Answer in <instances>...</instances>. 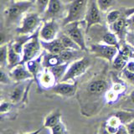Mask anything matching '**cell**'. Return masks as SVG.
<instances>
[{
  "label": "cell",
  "instance_id": "6da1fadb",
  "mask_svg": "<svg viewBox=\"0 0 134 134\" xmlns=\"http://www.w3.org/2000/svg\"><path fill=\"white\" fill-rule=\"evenodd\" d=\"M89 0H72L67 7V15L62 21V26L85 19Z\"/></svg>",
  "mask_w": 134,
  "mask_h": 134
},
{
  "label": "cell",
  "instance_id": "7a4b0ae2",
  "mask_svg": "<svg viewBox=\"0 0 134 134\" xmlns=\"http://www.w3.org/2000/svg\"><path fill=\"white\" fill-rule=\"evenodd\" d=\"M34 2L21 1L14 2L8 6L4 11L6 25H11L17 22H20L24 15L33 6Z\"/></svg>",
  "mask_w": 134,
  "mask_h": 134
},
{
  "label": "cell",
  "instance_id": "3957f363",
  "mask_svg": "<svg viewBox=\"0 0 134 134\" xmlns=\"http://www.w3.org/2000/svg\"><path fill=\"white\" fill-rule=\"evenodd\" d=\"M40 14L37 12L26 13L20 21V25L16 29L19 35H31L40 28L42 22Z\"/></svg>",
  "mask_w": 134,
  "mask_h": 134
},
{
  "label": "cell",
  "instance_id": "277c9868",
  "mask_svg": "<svg viewBox=\"0 0 134 134\" xmlns=\"http://www.w3.org/2000/svg\"><path fill=\"white\" fill-rule=\"evenodd\" d=\"M91 65V60L90 57L86 55H84L82 58L77 60L71 62L61 81L68 82L69 81H73L75 78L81 76L86 72L87 70L90 68Z\"/></svg>",
  "mask_w": 134,
  "mask_h": 134
},
{
  "label": "cell",
  "instance_id": "5b68a950",
  "mask_svg": "<svg viewBox=\"0 0 134 134\" xmlns=\"http://www.w3.org/2000/svg\"><path fill=\"white\" fill-rule=\"evenodd\" d=\"M40 29L35 34H33L30 40L24 44L21 64H25L26 62L38 57L41 54L42 45L40 38Z\"/></svg>",
  "mask_w": 134,
  "mask_h": 134
},
{
  "label": "cell",
  "instance_id": "8992f818",
  "mask_svg": "<svg viewBox=\"0 0 134 134\" xmlns=\"http://www.w3.org/2000/svg\"><path fill=\"white\" fill-rule=\"evenodd\" d=\"M81 24V21H78V22H74V23H70L69 24L64 26L65 28V31L64 33L66 34L69 37H70L75 43L77 44L81 49L84 52H87L88 51V48L86 45V42L85 36H84V33L81 27L80 26Z\"/></svg>",
  "mask_w": 134,
  "mask_h": 134
},
{
  "label": "cell",
  "instance_id": "52a82bcc",
  "mask_svg": "<svg viewBox=\"0 0 134 134\" xmlns=\"http://www.w3.org/2000/svg\"><path fill=\"white\" fill-rule=\"evenodd\" d=\"M89 50L96 57L102 58L108 62H112L119 49L116 46L109 45L104 43H96L91 44Z\"/></svg>",
  "mask_w": 134,
  "mask_h": 134
},
{
  "label": "cell",
  "instance_id": "ba28073f",
  "mask_svg": "<svg viewBox=\"0 0 134 134\" xmlns=\"http://www.w3.org/2000/svg\"><path fill=\"white\" fill-rule=\"evenodd\" d=\"M84 21L86 23V29L87 32L95 25L102 24V11L100 10L96 0H89Z\"/></svg>",
  "mask_w": 134,
  "mask_h": 134
},
{
  "label": "cell",
  "instance_id": "9c48e42d",
  "mask_svg": "<svg viewBox=\"0 0 134 134\" xmlns=\"http://www.w3.org/2000/svg\"><path fill=\"white\" fill-rule=\"evenodd\" d=\"M60 26L55 19L44 21L40 29V40L50 41L58 38Z\"/></svg>",
  "mask_w": 134,
  "mask_h": 134
},
{
  "label": "cell",
  "instance_id": "30bf717a",
  "mask_svg": "<svg viewBox=\"0 0 134 134\" xmlns=\"http://www.w3.org/2000/svg\"><path fill=\"white\" fill-rule=\"evenodd\" d=\"M127 18V17L122 13V16L117 21H116L114 24L110 25L111 30L113 33H115L116 36L118 37L121 44L126 43V36H127V34L128 32Z\"/></svg>",
  "mask_w": 134,
  "mask_h": 134
},
{
  "label": "cell",
  "instance_id": "8fae6325",
  "mask_svg": "<svg viewBox=\"0 0 134 134\" xmlns=\"http://www.w3.org/2000/svg\"><path fill=\"white\" fill-rule=\"evenodd\" d=\"M64 11V4L60 0H49V5L45 13L43 14V20L55 19L60 17Z\"/></svg>",
  "mask_w": 134,
  "mask_h": 134
},
{
  "label": "cell",
  "instance_id": "7c38bea8",
  "mask_svg": "<svg viewBox=\"0 0 134 134\" xmlns=\"http://www.w3.org/2000/svg\"><path fill=\"white\" fill-rule=\"evenodd\" d=\"M50 90H51L53 93L56 95L65 96V97H70V96H73L75 94L76 85L72 83L60 81L56 83Z\"/></svg>",
  "mask_w": 134,
  "mask_h": 134
},
{
  "label": "cell",
  "instance_id": "4fadbf2b",
  "mask_svg": "<svg viewBox=\"0 0 134 134\" xmlns=\"http://www.w3.org/2000/svg\"><path fill=\"white\" fill-rule=\"evenodd\" d=\"M108 82L105 79H95L89 82L86 87V91L91 95L100 96L106 93L108 90Z\"/></svg>",
  "mask_w": 134,
  "mask_h": 134
},
{
  "label": "cell",
  "instance_id": "5bb4252c",
  "mask_svg": "<svg viewBox=\"0 0 134 134\" xmlns=\"http://www.w3.org/2000/svg\"><path fill=\"white\" fill-rule=\"evenodd\" d=\"M9 75L14 81H22L34 77L27 69L25 64H19L10 70Z\"/></svg>",
  "mask_w": 134,
  "mask_h": 134
},
{
  "label": "cell",
  "instance_id": "9a60e30c",
  "mask_svg": "<svg viewBox=\"0 0 134 134\" xmlns=\"http://www.w3.org/2000/svg\"><path fill=\"white\" fill-rule=\"evenodd\" d=\"M36 81L39 82L40 86L46 89H51L57 83L54 75L48 68H44V70L38 75Z\"/></svg>",
  "mask_w": 134,
  "mask_h": 134
},
{
  "label": "cell",
  "instance_id": "2e32d148",
  "mask_svg": "<svg viewBox=\"0 0 134 134\" xmlns=\"http://www.w3.org/2000/svg\"><path fill=\"white\" fill-rule=\"evenodd\" d=\"M40 42L42 48L46 50V52L50 54H60L66 49L65 46L63 45L60 38H56V39L50 41L40 40Z\"/></svg>",
  "mask_w": 134,
  "mask_h": 134
},
{
  "label": "cell",
  "instance_id": "e0dca14e",
  "mask_svg": "<svg viewBox=\"0 0 134 134\" xmlns=\"http://www.w3.org/2000/svg\"><path fill=\"white\" fill-rule=\"evenodd\" d=\"M43 57H44V54L41 53L38 57L25 63V65H26L27 69L32 74V75L35 80L38 76V75L43 70H42V67H44L43 64H42V62H43Z\"/></svg>",
  "mask_w": 134,
  "mask_h": 134
},
{
  "label": "cell",
  "instance_id": "ac0fdd59",
  "mask_svg": "<svg viewBox=\"0 0 134 134\" xmlns=\"http://www.w3.org/2000/svg\"><path fill=\"white\" fill-rule=\"evenodd\" d=\"M42 64H43L44 68L49 69V68H52L54 66L64 64V63L62 61V59L60 55V54L47 53V54H44Z\"/></svg>",
  "mask_w": 134,
  "mask_h": 134
},
{
  "label": "cell",
  "instance_id": "d6986e66",
  "mask_svg": "<svg viewBox=\"0 0 134 134\" xmlns=\"http://www.w3.org/2000/svg\"><path fill=\"white\" fill-rule=\"evenodd\" d=\"M22 54L18 53L13 48L12 44H8V68L11 70L16 65L21 64Z\"/></svg>",
  "mask_w": 134,
  "mask_h": 134
},
{
  "label": "cell",
  "instance_id": "ffe728a7",
  "mask_svg": "<svg viewBox=\"0 0 134 134\" xmlns=\"http://www.w3.org/2000/svg\"><path fill=\"white\" fill-rule=\"evenodd\" d=\"M82 50L76 49H65L60 54L62 59L63 63H70L75 60H77L79 59L82 58L84 55L82 54Z\"/></svg>",
  "mask_w": 134,
  "mask_h": 134
},
{
  "label": "cell",
  "instance_id": "44dd1931",
  "mask_svg": "<svg viewBox=\"0 0 134 134\" xmlns=\"http://www.w3.org/2000/svg\"><path fill=\"white\" fill-rule=\"evenodd\" d=\"M100 41L102 43L107 44L109 45L116 46L117 49H120L121 47V42L118 37L116 36L115 33H113L111 30H107L105 31L100 37Z\"/></svg>",
  "mask_w": 134,
  "mask_h": 134
},
{
  "label": "cell",
  "instance_id": "7402d4cb",
  "mask_svg": "<svg viewBox=\"0 0 134 134\" xmlns=\"http://www.w3.org/2000/svg\"><path fill=\"white\" fill-rule=\"evenodd\" d=\"M60 118H61V113H60V110L54 111L51 113H49V114L45 117L44 122V127L52 128L55 125H57L60 121H61Z\"/></svg>",
  "mask_w": 134,
  "mask_h": 134
},
{
  "label": "cell",
  "instance_id": "603a6c76",
  "mask_svg": "<svg viewBox=\"0 0 134 134\" xmlns=\"http://www.w3.org/2000/svg\"><path fill=\"white\" fill-rule=\"evenodd\" d=\"M70 64V63H64V64H61V65H59L56 66H54L52 68H49L50 71H51L52 74L54 75V78H55L57 83L60 82L63 77L65 76L66 71L69 68Z\"/></svg>",
  "mask_w": 134,
  "mask_h": 134
},
{
  "label": "cell",
  "instance_id": "cb8c5ba5",
  "mask_svg": "<svg viewBox=\"0 0 134 134\" xmlns=\"http://www.w3.org/2000/svg\"><path fill=\"white\" fill-rule=\"evenodd\" d=\"M58 38H60V40H61L63 45L65 46L66 49H76V50H81V48L77 45V44L71 39L70 37L65 34L64 32L58 35Z\"/></svg>",
  "mask_w": 134,
  "mask_h": 134
},
{
  "label": "cell",
  "instance_id": "d4e9b609",
  "mask_svg": "<svg viewBox=\"0 0 134 134\" xmlns=\"http://www.w3.org/2000/svg\"><path fill=\"white\" fill-rule=\"evenodd\" d=\"M32 35H19L17 39L14 40V42H13L12 46L17 52L19 53L22 54L23 53V49H24V44L27 43V42L30 40Z\"/></svg>",
  "mask_w": 134,
  "mask_h": 134
},
{
  "label": "cell",
  "instance_id": "484cf974",
  "mask_svg": "<svg viewBox=\"0 0 134 134\" xmlns=\"http://www.w3.org/2000/svg\"><path fill=\"white\" fill-rule=\"evenodd\" d=\"M8 44H3L0 46V65L1 68L8 65Z\"/></svg>",
  "mask_w": 134,
  "mask_h": 134
},
{
  "label": "cell",
  "instance_id": "4316f807",
  "mask_svg": "<svg viewBox=\"0 0 134 134\" xmlns=\"http://www.w3.org/2000/svg\"><path fill=\"white\" fill-rule=\"evenodd\" d=\"M24 85H19L17 87L14 88V90L12 91L10 94V100L13 102H18L21 100L24 94Z\"/></svg>",
  "mask_w": 134,
  "mask_h": 134
},
{
  "label": "cell",
  "instance_id": "83f0119b",
  "mask_svg": "<svg viewBox=\"0 0 134 134\" xmlns=\"http://www.w3.org/2000/svg\"><path fill=\"white\" fill-rule=\"evenodd\" d=\"M122 16V12L121 10H111L108 12V14L107 15V22L109 25H111L112 24H114L116 21L118 20Z\"/></svg>",
  "mask_w": 134,
  "mask_h": 134
},
{
  "label": "cell",
  "instance_id": "f1b7e54d",
  "mask_svg": "<svg viewBox=\"0 0 134 134\" xmlns=\"http://www.w3.org/2000/svg\"><path fill=\"white\" fill-rule=\"evenodd\" d=\"M49 0H35V9L36 12L40 15H43L46 9H47L48 5H49Z\"/></svg>",
  "mask_w": 134,
  "mask_h": 134
},
{
  "label": "cell",
  "instance_id": "f546056e",
  "mask_svg": "<svg viewBox=\"0 0 134 134\" xmlns=\"http://www.w3.org/2000/svg\"><path fill=\"white\" fill-rule=\"evenodd\" d=\"M96 3H97L100 10L103 13L107 12L114 3L113 0H96Z\"/></svg>",
  "mask_w": 134,
  "mask_h": 134
},
{
  "label": "cell",
  "instance_id": "4dcf8cb0",
  "mask_svg": "<svg viewBox=\"0 0 134 134\" xmlns=\"http://www.w3.org/2000/svg\"><path fill=\"white\" fill-rule=\"evenodd\" d=\"M50 129H51V134H67L66 127L62 121H60L57 125Z\"/></svg>",
  "mask_w": 134,
  "mask_h": 134
},
{
  "label": "cell",
  "instance_id": "1f68e13d",
  "mask_svg": "<svg viewBox=\"0 0 134 134\" xmlns=\"http://www.w3.org/2000/svg\"><path fill=\"white\" fill-rule=\"evenodd\" d=\"M122 76L126 81H127L129 83L134 85V72L130 71L127 68H125L122 70Z\"/></svg>",
  "mask_w": 134,
  "mask_h": 134
},
{
  "label": "cell",
  "instance_id": "d6a6232c",
  "mask_svg": "<svg viewBox=\"0 0 134 134\" xmlns=\"http://www.w3.org/2000/svg\"><path fill=\"white\" fill-rule=\"evenodd\" d=\"M128 32H134V12L127 18Z\"/></svg>",
  "mask_w": 134,
  "mask_h": 134
},
{
  "label": "cell",
  "instance_id": "836d02e7",
  "mask_svg": "<svg viewBox=\"0 0 134 134\" xmlns=\"http://www.w3.org/2000/svg\"><path fill=\"white\" fill-rule=\"evenodd\" d=\"M10 75H8L3 69L1 70V75H0V82L1 84H9L10 83Z\"/></svg>",
  "mask_w": 134,
  "mask_h": 134
},
{
  "label": "cell",
  "instance_id": "e575fe53",
  "mask_svg": "<svg viewBox=\"0 0 134 134\" xmlns=\"http://www.w3.org/2000/svg\"><path fill=\"white\" fill-rule=\"evenodd\" d=\"M126 43L134 48V32H127L126 36Z\"/></svg>",
  "mask_w": 134,
  "mask_h": 134
},
{
  "label": "cell",
  "instance_id": "d590c367",
  "mask_svg": "<svg viewBox=\"0 0 134 134\" xmlns=\"http://www.w3.org/2000/svg\"><path fill=\"white\" fill-rule=\"evenodd\" d=\"M11 105L8 102H3L1 104V107H0V111H1V114H4V113L8 112L10 110Z\"/></svg>",
  "mask_w": 134,
  "mask_h": 134
},
{
  "label": "cell",
  "instance_id": "8d00e7d4",
  "mask_svg": "<svg viewBox=\"0 0 134 134\" xmlns=\"http://www.w3.org/2000/svg\"><path fill=\"white\" fill-rule=\"evenodd\" d=\"M126 128L127 130L128 134H134V119L127 124Z\"/></svg>",
  "mask_w": 134,
  "mask_h": 134
},
{
  "label": "cell",
  "instance_id": "74e56055",
  "mask_svg": "<svg viewBox=\"0 0 134 134\" xmlns=\"http://www.w3.org/2000/svg\"><path fill=\"white\" fill-rule=\"evenodd\" d=\"M126 68H127V70H129L130 71H132V72H134V60L129 61L127 63V66H126Z\"/></svg>",
  "mask_w": 134,
  "mask_h": 134
},
{
  "label": "cell",
  "instance_id": "f35d334b",
  "mask_svg": "<svg viewBox=\"0 0 134 134\" xmlns=\"http://www.w3.org/2000/svg\"><path fill=\"white\" fill-rule=\"evenodd\" d=\"M41 130L42 129H38V130H36V131H35V132H29V133H24V134H39L41 132Z\"/></svg>",
  "mask_w": 134,
  "mask_h": 134
},
{
  "label": "cell",
  "instance_id": "ab89813d",
  "mask_svg": "<svg viewBox=\"0 0 134 134\" xmlns=\"http://www.w3.org/2000/svg\"><path fill=\"white\" fill-rule=\"evenodd\" d=\"M130 98H131V100L134 102V90L131 92V94H130Z\"/></svg>",
  "mask_w": 134,
  "mask_h": 134
},
{
  "label": "cell",
  "instance_id": "60d3db41",
  "mask_svg": "<svg viewBox=\"0 0 134 134\" xmlns=\"http://www.w3.org/2000/svg\"><path fill=\"white\" fill-rule=\"evenodd\" d=\"M21 1H29V2H35V0H14V2H21Z\"/></svg>",
  "mask_w": 134,
  "mask_h": 134
},
{
  "label": "cell",
  "instance_id": "b9f144b4",
  "mask_svg": "<svg viewBox=\"0 0 134 134\" xmlns=\"http://www.w3.org/2000/svg\"><path fill=\"white\" fill-rule=\"evenodd\" d=\"M132 58H133V59H134V52H133V54H132Z\"/></svg>",
  "mask_w": 134,
  "mask_h": 134
}]
</instances>
